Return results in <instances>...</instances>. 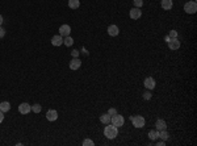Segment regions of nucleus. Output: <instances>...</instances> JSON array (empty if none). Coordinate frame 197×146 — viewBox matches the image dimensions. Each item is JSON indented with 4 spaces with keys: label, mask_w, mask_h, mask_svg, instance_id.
Returning <instances> with one entry per match:
<instances>
[{
    "label": "nucleus",
    "mask_w": 197,
    "mask_h": 146,
    "mask_svg": "<svg viewBox=\"0 0 197 146\" xmlns=\"http://www.w3.org/2000/svg\"><path fill=\"white\" fill-rule=\"evenodd\" d=\"M104 136L109 140H113L118 136V128L114 127L113 124H107V127L104 128Z\"/></svg>",
    "instance_id": "obj_1"
},
{
    "label": "nucleus",
    "mask_w": 197,
    "mask_h": 146,
    "mask_svg": "<svg viewBox=\"0 0 197 146\" xmlns=\"http://www.w3.org/2000/svg\"><path fill=\"white\" fill-rule=\"evenodd\" d=\"M130 120L133 122V127H136V128H143L144 124H146V120H144L142 116H131Z\"/></svg>",
    "instance_id": "obj_2"
},
{
    "label": "nucleus",
    "mask_w": 197,
    "mask_h": 146,
    "mask_svg": "<svg viewBox=\"0 0 197 146\" xmlns=\"http://www.w3.org/2000/svg\"><path fill=\"white\" fill-rule=\"evenodd\" d=\"M110 122L114 125V127H117V128H120V127H122L124 125V122H125V118H124V116H121V115H113L110 117Z\"/></svg>",
    "instance_id": "obj_3"
},
{
    "label": "nucleus",
    "mask_w": 197,
    "mask_h": 146,
    "mask_svg": "<svg viewBox=\"0 0 197 146\" xmlns=\"http://www.w3.org/2000/svg\"><path fill=\"white\" fill-rule=\"evenodd\" d=\"M184 11L187 13H189V15H193V13H196L197 11V3L196 1H188L184 4Z\"/></svg>",
    "instance_id": "obj_4"
},
{
    "label": "nucleus",
    "mask_w": 197,
    "mask_h": 146,
    "mask_svg": "<svg viewBox=\"0 0 197 146\" xmlns=\"http://www.w3.org/2000/svg\"><path fill=\"white\" fill-rule=\"evenodd\" d=\"M30 111H32V105L28 104V103H21L19 105V112L21 115H28Z\"/></svg>",
    "instance_id": "obj_5"
},
{
    "label": "nucleus",
    "mask_w": 197,
    "mask_h": 146,
    "mask_svg": "<svg viewBox=\"0 0 197 146\" xmlns=\"http://www.w3.org/2000/svg\"><path fill=\"white\" fill-rule=\"evenodd\" d=\"M70 33H71V26L70 25L64 24V25H62L61 28H59V34H61L62 37H67V36H70Z\"/></svg>",
    "instance_id": "obj_6"
},
{
    "label": "nucleus",
    "mask_w": 197,
    "mask_h": 146,
    "mask_svg": "<svg viewBox=\"0 0 197 146\" xmlns=\"http://www.w3.org/2000/svg\"><path fill=\"white\" fill-rule=\"evenodd\" d=\"M143 84H144V87H146L147 89H154V88H155V84H156V83H155V79L151 78V76H149V78L144 79Z\"/></svg>",
    "instance_id": "obj_7"
},
{
    "label": "nucleus",
    "mask_w": 197,
    "mask_h": 146,
    "mask_svg": "<svg viewBox=\"0 0 197 146\" xmlns=\"http://www.w3.org/2000/svg\"><path fill=\"white\" fill-rule=\"evenodd\" d=\"M167 44H168V48L171 50H177V49L180 48V41L177 38H171Z\"/></svg>",
    "instance_id": "obj_8"
},
{
    "label": "nucleus",
    "mask_w": 197,
    "mask_h": 146,
    "mask_svg": "<svg viewBox=\"0 0 197 146\" xmlns=\"http://www.w3.org/2000/svg\"><path fill=\"white\" fill-rule=\"evenodd\" d=\"M141 16H142V11H141L139 8H136V7H134L133 9H130V19L138 20Z\"/></svg>",
    "instance_id": "obj_9"
},
{
    "label": "nucleus",
    "mask_w": 197,
    "mask_h": 146,
    "mask_svg": "<svg viewBox=\"0 0 197 146\" xmlns=\"http://www.w3.org/2000/svg\"><path fill=\"white\" fill-rule=\"evenodd\" d=\"M46 118H47L49 121H55L58 118V112L55 111V109H50V111H47V113H46Z\"/></svg>",
    "instance_id": "obj_10"
},
{
    "label": "nucleus",
    "mask_w": 197,
    "mask_h": 146,
    "mask_svg": "<svg viewBox=\"0 0 197 146\" xmlns=\"http://www.w3.org/2000/svg\"><path fill=\"white\" fill-rule=\"evenodd\" d=\"M81 66V61L79 58H72L70 62V69L71 70H78L79 67Z\"/></svg>",
    "instance_id": "obj_11"
},
{
    "label": "nucleus",
    "mask_w": 197,
    "mask_h": 146,
    "mask_svg": "<svg viewBox=\"0 0 197 146\" xmlns=\"http://www.w3.org/2000/svg\"><path fill=\"white\" fill-rule=\"evenodd\" d=\"M118 33H120V29H118L117 25H110L109 28H108V34L112 36V37H116V36H118Z\"/></svg>",
    "instance_id": "obj_12"
},
{
    "label": "nucleus",
    "mask_w": 197,
    "mask_h": 146,
    "mask_svg": "<svg viewBox=\"0 0 197 146\" xmlns=\"http://www.w3.org/2000/svg\"><path fill=\"white\" fill-rule=\"evenodd\" d=\"M51 44L54 46H61L62 44H63V38H62L61 34H57V36H53L51 38Z\"/></svg>",
    "instance_id": "obj_13"
},
{
    "label": "nucleus",
    "mask_w": 197,
    "mask_h": 146,
    "mask_svg": "<svg viewBox=\"0 0 197 146\" xmlns=\"http://www.w3.org/2000/svg\"><path fill=\"white\" fill-rule=\"evenodd\" d=\"M155 127H156V130H166L167 129V122L164 121V120H156V122H155Z\"/></svg>",
    "instance_id": "obj_14"
},
{
    "label": "nucleus",
    "mask_w": 197,
    "mask_h": 146,
    "mask_svg": "<svg viewBox=\"0 0 197 146\" xmlns=\"http://www.w3.org/2000/svg\"><path fill=\"white\" fill-rule=\"evenodd\" d=\"M172 5H173L172 0H162V8L164 11H170L172 8Z\"/></svg>",
    "instance_id": "obj_15"
},
{
    "label": "nucleus",
    "mask_w": 197,
    "mask_h": 146,
    "mask_svg": "<svg viewBox=\"0 0 197 146\" xmlns=\"http://www.w3.org/2000/svg\"><path fill=\"white\" fill-rule=\"evenodd\" d=\"M0 111L1 112H8V111H11V104H9L8 101H1L0 103Z\"/></svg>",
    "instance_id": "obj_16"
},
{
    "label": "nucleus",
    "mask_w": 197,
    "mask_h": 146,
    "mask_svg": "<svg viewBox=\"0 0 197 146\" xmlns=\"http://www.w3.org/2000/svg\"><path fill=\"white\" fill-rule=\"evenodd\" d=\"M110 117L112 116L110 115H108V113H104V115H101L100 116V121L103 122V124H110Z\"/></svg>",
    "instance_id": "obj_17"
},
{
    "label": "nucleus",
    "mask_w": 197,
    "mask_h": 146,
    "mask_svg": "<svg viewBox=\"0 0 197 146\" xmlns=\"http://www.w3.org/2000/svg\"><path fill=\"white\" fill-rule=\"evenodd\" d=\"M149 138L151 141H154V140H158V138H159V130H150L149 132Z\"/></svg>",
    "instance_id": "obj_18"
},
{
    "label": "nucleus",
    "mask_w": 197,
    "mask_h": 146,
    "mask_svg": "<svg viewBox=\"0 0 197 146\" xmlns=\"http://www.w3.org/2000/svg\"><path fill=\"white\" fill-rule=\"evenodd\" d=\"M79 5H80V1L79 0H68V7L71 9H78Z\"/></svg>",
    "instance_id": "obj_19"
},
{
    "label": "nucleus",
    "mask_w": 197,
    "mask_h": 146,
    "mask_svg": "<svg viewBox=\"0 0 197 146\" xmlns=\"http://www.w3.org/2000/svg\"><path fill=\"white\" fill-rule=\"evenodd\" d=\"M168 137H170V136H168L167 129H166V130H160L159 132V138H162L163 141H167V140H168Z\"/></svg>",
    "instance_id": "obj_20"
},
{
    "label": "nucleus",
    "mask_w": 197,
    "mask_h": 146,
    "mask_svg": "<svg viewBox=\"0 0 197 146\" xmlns=\"http://www.w3.org/2000/svg\"><path fill=\"white\" fill-rule=\"evenodd\" d=\"M63 44L66 46H72V44H74V39H72V37H70V36H67V37H64V39H63Z\"/></svg>",
    "instance_id": "obj_21"
},
{
    "label": "nucleus",
    "mask_w": 197,
    "mask_h": 146,
    "mask_svg": "<svg viewBox=\"0 0 197 146\" xmlns=\"http://www.w3.org/2000/svg\"><path fill=\"white\" fill-rule=\"evenodd\" d=\"M32 111L34 112V113H39V112H41V105H39V104L32 105Z\"/></svg>",
    "instance_id": "obj_22"
},
{
    "label": "nucleus",
    "mask_w": 197,
    "mask_h": 146,
    "mask_svg": "<svg viewBox=\"0 0 197 146\" xmlns=\"http://www.w3.org/2000/svg\"><path fill=\"white\" fill-rule=\"evenodd\" d=\"M83 145H84V146H93L95 142L92 141V140H90V138H85V140L83 141Z\"/></svg>",
    "instance_id": "obj_23"
},
{
    "label": "nucleus",
    "mask_w": 197,
    "mask_h": 146,
    "mask_svg": "<svg viewBox=\"0 0 197 146\" xmlns=\"http://www.w3.org/2000/svg\"><path fill=\"white\" fill-rule=\"evenodd\" d=\"M168 37H170V38H177V32L175 31V29L170 31V33H168Z\"/></svg>",
    "instance_id": "obj_24"
},
{
    "label": "nucleus",
    "mask_w": 197,
    "mask_h": 146,
    "mask_svg": "<svg viewBox=\"0 0 197 146\" xmlns=\"http://www.w3.org/2000/svg\"><path fill=\"white\" fill-rule=\"evenodd\" d=\"M143 5V0H134V7L136 8H141Z\"/></svg>",
    "instance_id": "obj_25"
},
{
    "label": "nucleus",
    "mask_w": 197,
    "mask_h": 146,
    "mask_svg": "<svg viewBox=\"0 0 197 146\" xmlns=\"http://www.w3.org/2000/svg\"><path fill=\"white\" fill-rule=\"evenodd\" d=\"M143 99H144V100H150V99H151V92H149V91L144 92V94H143Z\"/></svg>",
    "instance_id": "obj_26"
},
{
    "label": "nucleus",
    "mask_w": 197,
    "mask_h": 146,
    "mask_svg": "<svg viewBox=\"0 0 197 146\" xmlns=\"http://www.w3.org/2000/svg\"><path fill=\"white\" fill-rule=\"evenodd\" d=\"M116 113H117L116 108H109V111H108V115H110V116H113V115H116Z\"/></svg>",
    "instance_id": "obj_27"
},
{
    "label": "nucleus",
    "mask_w": 197,
    "mask_h": 146,
    "mask_svg": "<svg viewBox=\"0 0 197 146\" xmlns=\"http://www.w3.org/2000/svg\"><path fill=\"white\" fill-rule=\"evenodd\" d=\"M4 36H5V29L0 26V38H3V37H4Z\"/></svg>",
    "instance_id": "obj_28"
},
{
    "label": "nucleus",
    "mask_w": 197,
    "mask_h": 146,
    "mask_svg": "<svg viewBox=\"0 0 197 146\" xmlns=\"http://www.w3.org/2000/svg\"><path fill=\"white\" fill-rule=\"evenodd\" d=\"M71 55H72V58H78V55H79V51H78V50H74V51H71Z\"/></svg>",
    "instance_id": "obj_29"
},
{
    "label": "nucleus",
    "mask_w": 197,
    "mask_h": 146,
    "mask_svg": "<svg viewBox=\"0 0 197 146\" xmlns=\"http://www.w3.org/2000/svg\"><path fill=\"white\" fill-rule=\"evenodd\" d=\"M3 120H4V112L0 111V124L3 122Z\"/></svg>",
    "instance_id": "obj_30"
},
{
    "label": "nucleus",
    "mask_w": 197,
    "mask_h": 146,
    "mask_svg": "<svg viewBox=\"0 0 197 146\" xmlns=\"http://www.w3.org/2000/svg\"><path fill=\"white\" fill-rule=\"evenodd\" d=\"M156 145H159V146H164V145H166V142H164V141H158V144Z\"/></svg>",
    "instance_id": "obj_31"
},
{
    "label": "nucleus",
    "mask_w": 197,
    "mask_h": 146,
    "mask_svg": "<svg viewBox=\"0 0 197 146\" xmlns=\"http://www.w3.org/2000/svg\"><path fill=\"white\" fill-rule=\"evenodd\" d=\"M164 39H166V42H168V41H170V39H171V38L168 37V36H166V37H164Z\"/></svg>",
    "instance_id": "obj_32"
},
{
    "label": "nucleus",
    "mask_w": 197,
    "mask_h": 146,
    "mask_svg": "<svg viewBox=\"0 0 197 146\" xmlns=\"http://www.w3.org/2000/svg\"><path fill=\"white\" fill-rule=\"evenodd\" d=\"M1 24H3V16L0 15V26H1Z\"/></svg>",
    "instance_id": "obj_33"
}]
</instances>
